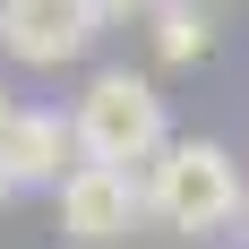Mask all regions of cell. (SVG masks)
Segmentation results:
<instances>
[{"label": "cell", "mask_w": 249, "mask_h": 249, "mask_svg": "<svg viewBox=\"0 0 249 249\" xmlns=\"http://www.w3.org/2000/svg\"><path fill=\"white\" fill-rule=\"evenodd\" d=\"M9 198H18V180H9V172H0V206H9Z\"/></svg>", "instance_id": "obj_9"}, {"label": "cell", "mask_w": 249, "mask_h": 249, "mask_svg": "<svg viewBox=\"0 0 249 249\" xmlns=\"http://www.w3.org/2000/svg\"><path fill=\"white\" fill-rule=\"evenodd\" d=\"M18 112H26V103L9 95V86H0V138H9V121H18Z\"/></svg>", "instance_id": "obj_8"}, {"label": "cell", "mask_w": 249, "mask_h": 249, "mask_svg": "<svg viewBox=\"0 0 249 249\" xmlns=\"http://www.w3.org/2000/svg\"><path fill=\"white\" fill-rule=\"evenodd\" d=\"M69 121H77V155H86V163H112V172H146L155 155L172 146L163 95H155V77H138V69H95L86 95L69 103Z\"/></svg>", "instance_id": "obj_2"}, {"label": "cell", "mask_w": 249, "mask_h": 249, "mask_svg": "<svg viewBox=\"0 0 249 249\" xmlns=\"http://www.w3.org/2000/svg\"><path fill=\"white\" fill-rule=\"evenodd\" d=\"M163 9H172V0H103V18H146V26L163 18Z\"/></svg>", "instance_id": "obj_7"}, {"label": "cell", "mask_w": 249, "mask_h": 249, "mask_svg": "<svg viewBox=\"0 0 249 249\" xmlns=\"http://www.w3.org/2000/svg\"><path fill=\"white\" fill-rule=\"evenodd\" d=\"M146 215H163L172 232L206 241V232H241L249 215V163L215 138H172L146 163Z\"/></svg>", "instance_id": "obj_1"}, {"label": "cell", "mask_w": 249, "mask_h": 249, "mask_svg": "<svg viewBox=\"0 0 249 249\" xmlns=\"http://www.w3.org/2000/svg\"><path fill=\"white\" fill-rule=\"evenodd\" d=\"M146 215V172H112V163H77L69 180H60V232L86 249L121 241L129 224Z\"/></svg>", "instance_id": "obj_4"}, {"label": "cell", "mask_w": 249, "mask_h": 249, "mask_svg": "<svg viewBox=\"0 0 249 249\" xmlns=\"http://www.w3.org/2000/svg\"><path fill=\"white\" fill-rule=\"evenodd\" d=\"M206 43H215V9H198V0H172V9L155 18V52H163L172 69L206 60Z\"/></svg>", "instance_id": "obj_6"}, {"label": "cell", "mask_w": 249, "mask_h": 249, "mask_svg": "<svg viewBox=\"0 0 249 249\" xmlns=\"http://www.w3.org/2000/svg\"><path fill=\"white\" fill-rule=\"evenodd\" d=\"M241 249H249V215H241Z\"/></svg>", "instance_id": "obj_10"}, {"label": "cell", "mask_w": 249, "mask_h": 249, "mask_svg": "<svg viewBox=\"0 0 249 249\" xmlns=\"http://www.w3.org/2000/svg\"><path fill=\"white\" fill-rule=\"evenodd\" d=\"M86 155H77V121L69 112H52V103H26L9 138H0V172L18 180V189H60Z\"/></svg>", "instance_id": "obj_5"}, {"label": "cell", "mask_w": 249, "mask_h": 249, "mask_svg": "<svg viewBox=\"0 0 249 249\" xmlns=\"http://www.w3.org/2000/svg\"><path fill=\"white\" fill-rule=\"evenodd\" d=\"M103 0H0V52L18 69H60L103 35Z\"/></svg>", "instance_id": "obj_3"}, {"label": "cell", "mask_w": 249, "mask_h": 249, "mask_svg": "<svg viewBox=\"0 0 249 249\" xmlns=\"http://www.w3.org/2000/svg\"><path fill=\"white\" fill-rule=\"evenodd\" d=\"M241 163H249V138H241Z\"/></svg>", "instance_id": "obj_11"}]
</instances>
